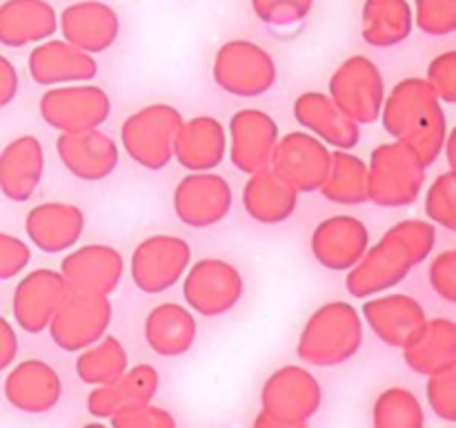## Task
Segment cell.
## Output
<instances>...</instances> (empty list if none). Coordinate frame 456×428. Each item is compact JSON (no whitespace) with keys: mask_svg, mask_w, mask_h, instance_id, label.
Instances as JSON below:
<instances>
[{"mask_svg":"<svg viewBox=\"0 0 456 428\" xmlns=\"http://www.w3.org/2000/svg\"><path fill=\"white\" fill-rule=\"evenodd\" d=\"M436 226L426 218H403L395 223L377 243H370L363 257L347 270L346 288L354 299L396 288L417 266L432 257Z\"/></svg>","mask_w":456,"mask_h":428,"instance_id":"1","label":"cell"},{"mask_svg":"<svg viewBox=\"0 0 456 428\" xmlns=\"http://www.w3.org/2000/svg\"><path fill=\"white\" fill-rule=\"evenodd\" d=\"M31 80L40 87L92 83L98 76V61L94 54L83 52L65 38H47L31 49L27 58Z\"/></svg>","mask_w":456,"mask_h":428,"instance_id":"20","label":"cell"},{"mask_svg":"<svg viewBox=\"0 0 456 428\" xmlns=\"http://www.w3.org/2000/svg\"><path fill=\"white\" fill-rule=\"evenodd\" d=\"M18 89H20V76H18L16 65L0 54V110L16 101Z\"/></svg>","mask_w":456,"mask_h":428,"instance_id":"45","label":"cell"},{"mask_svg":"<svg viewBox=\"0 0 456 428\" xmlns=\"http://www.w3.org/2000/svg\"><path fill=\"white\" fill-rule=\"evenodd\" d=\"M414 13L408 0H365L361 36L370 47L390 49L412 36Z\"/></svg>","mask_w":456,"mask_h":428,"instance_id":"33","label":"cell"},{"mask_svg":"<svg viewBox=\"0 0 456 428\" xmlns=\"http://www.w3.org/2000/svg\"><path fill=\"white\" fill-rule=\"evenodd\" d=\"M332 101L359 125L377 123L386 98V78L372 58L356 54L346 58L330 76Z\"/></svg>","mask_w":456,"mask_h":428,"instance_id":"10","label":"cell"},{"mask_svg":"<svg viewBox=\"0 0 456 428\" xmlns=\"http://www.w3.org/2000/svg\"><path fill=\"white\" fill-rule=\"evenodd\" d=\"M76 374L87 386H102L129 368V355L118 337L105 334L92 346L76 352Z\"/></svg>","mask_w":456,"mask_h":428,"instance_id":"35","label":"cell"},{"mask_svg":"<svg viewBox=\"0 0 456 428\" xmlns=\"http://www.w3.org/2000/svg\"><path fill=\"white\" fill-rule=\"evenodd\" d=\"M428 279L432 290L445 303H456V250H444L436 254L428 268Z\"/></svg>","mask_w":456,"mask_h":428,"instance_id":"44","label":"cell"},{"mask_svg":"<svg viewBox=\"0 0 456 428\" xmlns=\"http://www.w3.org/2000/svg\"><path fill=\"white\" fill-rule=\"evenodd\" d=\"M183 120L181 111L167 103L145 105L123 120L120 145L134 163L159 172L172 163L174 138Z\"/></svg>","mask_w":456,"mask_h":428,"instance_id":"6","label":"cell"},{"mask_svg":"<svg viewBox=\"0 0 456 428\" xmlns=\"http://www.w3.org/2000/svg\"><path fill=\"white\" fill-rule=\"evenodd\" d=\"M379 120L383 129L395 141L405 143L426 168H432L444 156L450 134L448 116L444 103L421 76H408L386 94Z\"/></svg>","mask_w":456,"mask_h":428,"instance_id":"2","label":"cell"},{"mask_svg":"<svg viewBox=\"0 0 456 428\" xmlns=\"http://www.w3.org/2000/svg\"><path fill=\"white\" fill-rule=\"evenodd\" d=\"M40 119L58 134L85 132L107 123L111 98L102 87L92 83L56 85L47 87L38 101Z\"/></svg>","mask_w":456,"mask_h":428,"instance_id":"9","label":"cell"},{"mask_svg":"<svg viewBox=\"0 0 456 428\" xmlns=\"http://www.w3.org/2000/svg\"><path fill=\"white\" fill-rule=\"evenodd\" d=\"M414 27L426 36H452L456 31V0H417Z\"/></svg>","mask_w":456,"mask_h":428,"instance_id":"38","label":"cell"},{"mask_svg":"<svg viewBox=\"0 0 456 428\" xmlns=\"http://www.w3.org/2000/svg\"><path fill=\"white\" fill-rule=\"evenodd\" d=\"M372 424L374 428H423L426 410L410 388L392 386L374 399Z\"/></svg>","mask_w":456,"mask_h":428,"instance_id":"36","label":"cell"},{"mask_svg":"<svg viewBox=\"0 0 456 428\" xmlns=\"http://www.w3.org/2000/svg\"><path fill=\"white\" fill-rule=\"evenodd\" d=\"M365 339L361 312L347 301L316 308L298 334L297 355L316 368H334L359 355Z\"/></svg>","mask_w":456,"mask_h":428,"instance_id":"3","label":"cell"},{"mask_svg":"<svg viewBox=\"0 0 456 428\" xmlns=\"http://www.w3.org/2000/svg\"><path fill=\"white\" fill-rule=\"evenodd\" d=\"M298 190L272 165L249 174L243 187V208L261 226H279L298 208Z\"/></svg>","mask_w":456,"mask_h":428,"instance_id":"29","label":"cell"},{"mask_svg":"<svg viewBox=\"0 0 456 428\" xmlns=\"http://www.w3.org/2000/svg\"><path fill=\"white\" fill-rule=\"evenodd\" d=\"M294 119L332 150H354L361 141V125L352 120L325 92H303L294 101Z\"/></svg>","mask_w":456,"mask_h":428,"instance_id":"24","label":"cell"},{"mask_svg":"<svg viewBox=\"0 0 456 428\" xmlns=\"http://www.w3.org/2000/svg\"><path fill=\"white\" fill-rule=\"evenodd\" d=\"M69 284L61 270L38 268L20 276L12 294L13 321L27 334H40L47 330L58 306L69 294Z\"/></svg>","mask_w":456,"mask_h":428,"instance_id":"15","label":"cell"},{"mask_svg":"<svg viewBox=\"0 0 456 428\" xmlns=\"http://www.w3.org/2000/svg\"><path fill=\"white\" fill-rule=\"evenodd\" d=\"M61 275L74 292L110 297L118 290L125 276V259L114 245H74L61 261Z\"/></svg>","mask_w":456,"mask_h":428,"instance_id":"17","label":"cell"},{"mask_svg":"<svg viewBox=\"0 0 456 428\" xmlns=\"http://www.w3.org/2000/svg\"><path fill=\"white\" fill-rule=\"evenodd\" d=\"M279 123L258 107H243L227 123V156L239 172L252 174L272 160Z\"/></svg>","mask_w":456,"mask_h":428,"instance_id":"16","label":"cell"},{"mask_svg":"<svg viewBox=\"0 0 456 428\" xmlns=\"http://www.w3.org/2000/svg\"><path fill=\"white\" fill-rule=\"evenodd\" d=\"M58 29L67 43L87 54H102L114 47L120 36V18L114 7L101 0H80L58 16Z\"/></svg>","mask_w":456,"mask_h":428,"instance_id":"22","label":"cell"},{"mask_svg":"<svg viewBox=\"0 0 456 428\" xmlns=\"http://www.w3.org/2000/svg\"><path fill=\"white\" fill-rule=\"evenodd\" d=\"M56 154L62 168L85 183L110 178L120 163L118 143L101 128L74 134H58Z\"/></svg>","mask_w":456,"mask_h":428,"instance_id":"18","label":"cell"},{"mask_svg":"<svg viewBox=\"0 0 456 428\" xmlns=\"http://www.w3.org/2000/svg\"><path fill=\"white\" fill-rule=\"evenodd\" d=\"M363 301V324H368L379 342L390 348L403 346L410 334L428 319L421 301L403 292H381Z\"/></svg>","mask_w":456,"mask_h":428,"instance_id":"25","label":"cell"},{"mask_svg":"<svg viewBox=\"0 0 456 428\" xmlns=\"http://www.w3.org/2000/svg\"><path fill=\"white\" fill-rule=\"evenodd\" d=\"M181 281L187 308L209 319L234 310L245 294V281L239 268L218 257L190 263Z\"/></svg>","mask_w":456,"mask_h":428,"instance_id":"8","label":"cell"},{"mask_svg":"<svg viewBox=\"0 0 456 428\" xmlns=\"http://www.w3.org/2000/svg\"><path fill=\"white\" fill-rule=\"evenodd\" d=\"M426 399L436 417L456 424V366L428 374Z\"/></svg>","mask_w":456,"mask_h":428,"instance_id":"39","label":"cell"},{"mask_svg":"<svg viewBox=\"0 0 456 428\" xmlns=\"http://www.w3.org/2000/svg\"><path fill=\"white\" fill-rule=\"evenodd\" d=\"M426 214L428 221L444 227L448 232H456V172L448 169L441 172L430 183L426 192Z\"/></svg>","mask_w":456,"mask_h":428,"instance_id":"37","label":"cell"},{"mask_svg":"<svg viewBox=\"0 0 456 428\" xmlns=\"http://www.w3.org/2000/svg\"><path fill=\"white\" fill-rule=\"evenodd\" d=\"M191 263V245L183 236L154 235L134 248L129 272L141 292L160 294L183 279Z\"/></svg>","mask_w":456,"mask_h":428,"instance_id":"12","label":"cell"},{"mask_svg":"<svg viewBox=\"0 0 456 428\" xmlns=\"http://www.w3.org/2000/svg\"><path fill=\"white\" fill-rule=\"evenodd\" d=\"M18 348L20 343H18L16 328L12 325V321L0 315V373H4L16 361Z\"/></svg>","mask_w":456,"mask_h":428,"instance_id":"46","label":"cell"},{"mask_svg":"<svg viewBox=\"0 0 456 428\" xmlns=\"http://www.w3.org/2000/svg\"><path fill=\"white\" fill-rule=\"evenodd\" d=\"M212 78L225 94L236 98H258L270 92L279 78L272 54L254 40H227L214 54Z\"/></svg>","mask_w":456,"mask_h":428,"instance_id":"7","label":"cell"},{"mask_svg":"<svg viewBox=\"0 0 456 428\" xmlns=\"http://www.w3.org/2000/svg\"><path fill=\"white\" fill-rule=\"evenodd\" d=\"M426 83L430 85L432 92L436 94L441 103L445 105H454L456 103V52L439 54L430 61L426 70Z\"/></svg>","mask_w":456,"mask_h":428,"instance_id":"41","label":"cell"},{"mask_svg":"<svg viewBox=\"0 0 456 428\" xmlns=\"http://www.w3.org/2000/svg\"><path fill=\"white\" fill-rule=\"evenodd\" d=\"M31 248L20 236L0 232V281L16 279L29 268Z\"/></svg>","mask_w":456,"mask_h":428,"instance_id":"43","label":"cell"},{"mask_svg":"<svg viewBox=\"0 0 456 428\" xmlns=\"http://www.w3.org/2000/svg\"><path fill=\"white\" fill-rule=\"evenodd\" d=\"M85 218L83 208L65 201H47L29 210L25 218V232L29 243L45 254H58L71 250L83 239Z\"/></svg>","mask_w":456,"mask_h":428,"instance_id":"23","label":"cell"},{"mask_svg":"<svg viewBox=\"0 0 456 428\" xmlns=\"http://www.w3.org/2000/svg\"><path fill=\"white\" fill-rule=\"evenodd\" d=\"M145 342L151 350L165 359L183 357L191 350L199 334L194 312L183 303L165 301L151 308L145 317Z\"/></svg>","mask_w":456,"mask_h":428,"instance_id":"31","label":"cell"},{"mask_svg":"<svg viewBox=\"0 0 456 428\" xmlns=\"http://www.w3.org/2000/svg\"><path fill=\"white\" fill-rule=\"evenodd\" d=\"M321 194L337 205H363L370 201L368 160L352 154V150H332L330 172Z\"/></svg>","mask_w":456,"mask_h":428,"instance_id":"34","label":"cell"},{"mask_svg":"<svg viewBox=\"0 0 456 428\" xmlns=\"http://www.w3.org/2000/svg\"><path fill=\"white\" fill-rule=\"evenodd\" d=\"M159 386L160 374L154 366H129L114 382L92 386V392L87 395V413L96 419H110L116 413L154 401Z\"/></svg>","mask_w":456,"mask_h":428,"instance_id":"26","label":"cell"},{"mask_svg":"<svg viewBox=\"0 0 456 428\" xmlns=\"http://www.w3.org/2000/svg\"><path fill=\"white\" fill-rule=\"evenodd\" d=\"M7 370L3 392L12 408L25 415H45L61 404L62 382L52 364L31 357Z\"/></svg>","mask_w":456,"mask_h":428,"instance_id":"21","label":"cell"},{"mask_svg":"<svg viewBox=\"0 0 456 428\" xmlns=\"http://www.w3.org/2000/svg\"><path fill=\"white\" fill-rule=\"evenodd\" d=\"M110 424L114 428H174L176 419L169 410L160 408L154 401H147L142 406L116 413L114 417H110Z\"/></svg>","mask_w":456,"mask_h":428,"instance_id":"42","label":"cell"},{"mask_svg":"<svg viewBox=\"0 0 456 428\" xmlns=\"http://www.w3.org/2000/svg\"><path fill=\"white\" fill-rule=\"evenodd\" d=\"M323 404L321 382L298 364H285L261 388V413L254 428H305Z\"/></svg>","mask_w":456,"mask_h":428,"instance_id":"4","label":"cell"},{"mask_svg":"<svg viewBox=\"0 0 456 428\" xmlns=\"http://www.w3.org/2000/svg\"><path fill=\"white\" fill-rule=\"evenodd\" d=\"M370 227L352 214H334L314 227L310 239L312 257L321 268L347 272L368 250Z\"/></svg>","mask_w":456,"mask_h":428,"instance_id":"19","label":"cell"},{"mask_svg":"<svg viewBox=\"0 0 456 428\" xmlns=\"http://www.w3.org/2000/svg\"><path fill=\"white\" fill-rule=\"evenodd\" d=\"M332 147L305 129L288 132L279 136L270 165L298 190V194H310L323 185L330 172Z\"/></svg>","mask_w":456,"mask_h":428,"instance_id":"14","label":"cell"},{"mask_svg":"<svg viewBox=\"0 0 456 428\" xmlns=\"http://www.w3.org/2000/svg\"><path fill=\"white\" fill-rule=\"evenodd\" d=\"M227 156V129L214 116L183 120L174 138V160L187 172L216 169Z\"/></svg>","mask_w":456,"mask_h":428,"instance_id":"28","label":"cell"},{"mask_svg":"<svg viewBox=\"0 0 456 428\" xmlns=\"http://www.w3.org/2000/svg\"><path fill=\"white\" fill-rule=\"evenodd\" d=\"M45 174L43 143L34 134H22L0 152V192L12 203H25L38 190Z\"/></svg>","mask_w":456,"mask_h":428,"instance_id":"27","label":"cell"},{"mask_svg":"<svg viewBox=\"0 0 456 428\" xmlns=\"http://www.w3.org/2000/svg\"><path fill=\"white\" fill-rule=\"evenodd\" d=\"M234 192L230 181L214 169L190 172L174 187L172 205L178 221L194 230H205L225 221L232 212Z\"/></svg>","mask_w":456,"mask_h":428,"instance_id":"13","label":"cell"},{"mask_svg":"<svg viewBox=\"0 0 456 428\" xmlns=\"http://www.w3.org/2000/svg\"><path fill=\"white\" fill-rule=\"evenodd\" d=\"M314 0H252L254 16L272 27H289L310 16Z\"/></svg>","mask_w":456,"mask_h":428,"instance_id":"40","label":"cell"},{"mask_svg":"<svg viewBox=\"0 0 456 428\" xmlns=\"http://www.w3.org/2000/svg\"><path fill=\"white\" fill-rule=\"evenodd\" d=\"M403 359L417 374L439 373L456 366V324L448 317L426 319L401 346Z\"/></svg>","mask_w":456,"mask_h":428,"instance_id":"30","label":"cell"},{"mask_svg":"<svg viewBox=\"0 0 456 428\" xmlns=\"http://www.w3.org/2000/svg\"><path fill=\"white\" fill-rule=\"evenodd\" d=\"M58 31V13L47 0H7L0 4V45L12 49L43 43Z\"/></svg>","mask_w":456,"mask_h":428,"instance_id":"32","label":"cell"},{"mask_svg":"<svg viewBox=\"0 0 456 428\" xmlns=\"http://www.w3.org/2000/svg\"><path fill=\"white\" fill-rule=\"evenodd\" d=\"M426 165L405 143H381L368 160L370 201L379 208H408L426 187Z\"/></svg>","mask_w":456,"mask_h":428,"instance_id":"5","label":"cell"},{"mask_svg":"<svg viewBox=\"0 0 456 428\" xmlns=\"http://www.w3.org/2000/svg\"><path fill=\"white\" fill-rule=\"evenodd\" d=\"M114 317L110 297L71 290L58 306L47 330L52 342L65 352H78L107 334Z\"/></svg>","mask_w":456,"mask_h":428,"instance_id":"11","label":"cell"}]
</instances>
